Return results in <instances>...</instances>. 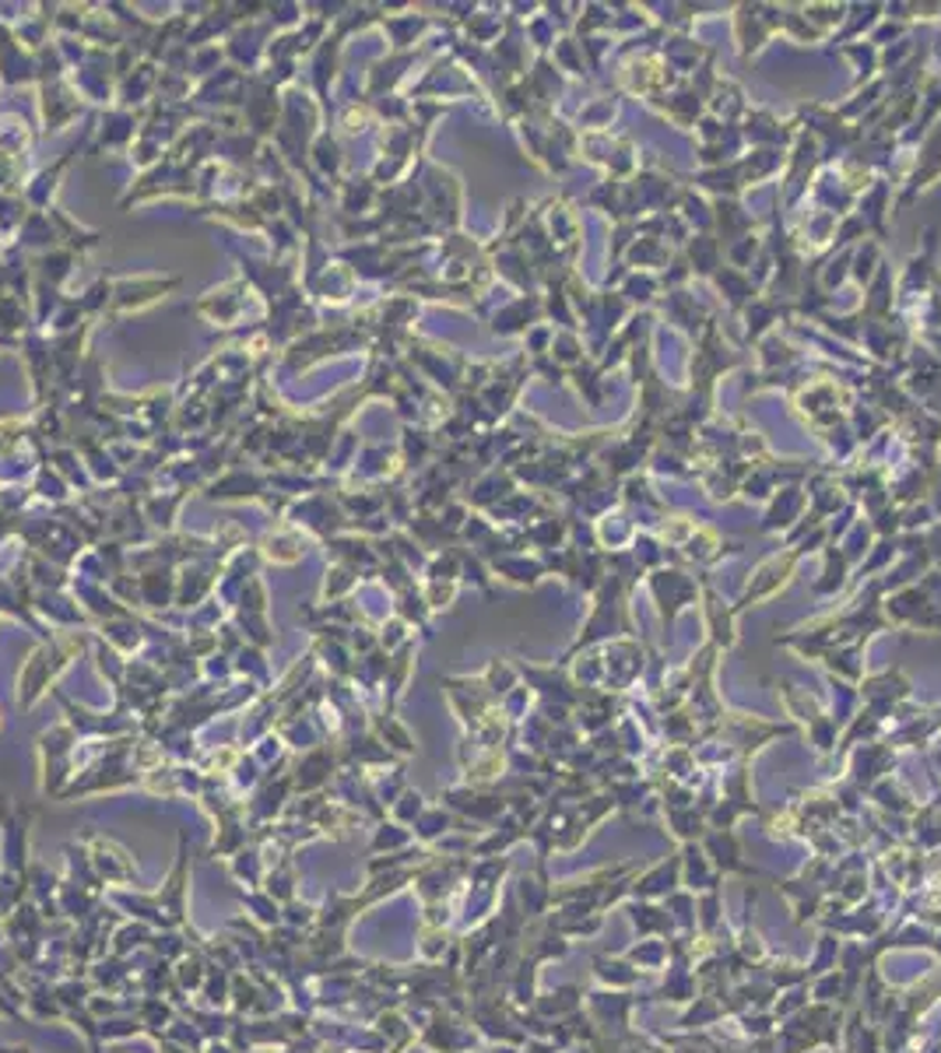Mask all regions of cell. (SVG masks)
<instances>
[{
  "label": "cell",
  "instance_id": "obj_22",
  "mask_svg": "<svg viewBox=\"0 0 941 1053\" xmlns=\"http://www.w3.org/2000/svg\"><path fill=\"white\" fill-rule=\"evenodd\" d=\"M380 11H383V8H380ZM428 25H433V18L418 14V11L383 14V18H380V29L386 32V39H391L394 53H412V50H418L422 35L428 32Z\"/></svg>",
  "mask_w": 941,
  "mask_h": 1053
},
{
  "label": "cell",
  "instance_id": "obj_38",
  "mask_svg": "<svg viewBox=\"0 0 941 1053\" xmlns=\"http://www.w3.org/2000/svg\"><path fill=\"white\" fill-rule=\"evenodd\" d=\"M407 629H412V626H407L404 618H397V615L383 618L380 632H376V636H380V650H383V653H397V647H404L407 639H412V636H407Z\"/></svg>",
  "mask_w": 941,
  "mask_h": 1053
},
{
  "label": "cell",
  "instance_id": "obj_10",
  "mask_svg": "<svg viewBox=\"0 0 941 1053\" xmlns=\"http://www.w3.org/2000/svg\"><path fill=\"white\" fill-rule=\"evenodd\" d=\"M141 120H145V110H120V106L102 110L99 123L92 127L95 148L99 152H131L137 134H141Z\"/></svg>",
  "mask_w": 941,
  "mask_h": 1053
},
{
  "label": "cell",
  "instance_id": "obj_2",
  "mask_svg": "<svg viewBox=\"0 0 941 1053\" xmlns=\"http://www.w3.org/2000/svg\"><path fill=\"white\" fill-rule=\"evenodd\" d=\"M285 520H289L292 527H299L302 534H310L313 541H323V545L331 538H338V534L352 530V520H348V513L341 509L334 492L299 495V499H292L289 509H285Z\"/></svg>",
  "mask_w": 941,
  "mask_h": 1053
},
{
  "label": "cell",
  "instance_id": "obj_26",
  "mask_svg": "<svg viewBox=\"0 0 941 1053\" xmlns=\"http://www.w3.org/2000/svg\"><path fill=\"white\" fill-rule=\"evenodd\" d=\"M77 260H81V257L71 254V250H64V246H56V250H46V254H39V257H29V264H32V281H43V285L60 288V292H64V285H68V278H71V271H74Z\"/></svg>",
  "mask_w": 941,
  "mask_h": 1053
},
{
  "label": "cell",
  "instance_id": "obj_25",
  "mask_svg": "<svg viewBox=\"0 0 941 1053\" xmlns=\"http://www.w3.org/2000/svg\"><path fill=\"white\" fill-rule=\"evenodd\" d=\"M46 215H50L53 229H56V239H60V246H64V250H71V254H77V257H85V254H92L95 246L102 242V233L85 229V225L74 221L64 208H60V204H53Z\"/></svg>",
  "mask_w": 941,
  "mask_h": 1053
},
{
  "label": "cell",
  "instance_id": "obj_21",
  "mask_svg": "<svg viewBox=\"0 0 941 1053\" xmlns=\"http://www.w3.org/2000/svg\"><path fill=\"white\" fill-rule=\"evenodd\" d=\"M176 580H179L176 566H155V569H148V572H137L141 608H148V611H155V615L176 608Z\"/></svg>",
  "mask_w": 941,
  "mask_h": 1053
},
{
  "label": "cell",
  "instance_id": "obj_34",
  "mask_svg": "<svg viewBox=\"0 0 941 1053\" xmlns=\"http://www.w3.org/2000/svg\"><path fill=\"white\" fill-rule=\"evenodd\" d=\"M232 622L239 626L242 639L257 650H268L275 643V629L268 615H247V611H232Z\"/></svg>",
  "mask_w": 941,
  "mask_h": 1053
},
{
  "label": "cell",
  "instance_id": "obj_1",
  "mask_svg": "<svg viewBox=\"0 0 941 1053\" xmlns=\"http://www.w3.org/2000/svg\"><path fill=\"white\" fill-rule=\"evenodd\" d=\"M194 176H197V169H190V165H183L173 155H166L158 165H152L148 173H141L131 183V190L120 197V208L131 211V208H137V204H152L158 197H179V200H194L197 204Z\"/></svg>",
  "mask_w": 941,
  "mask_h": 1053
},
{
  "label": "cell",
  "instance_id": "obj_7",
  "mask_svg": "<svg viewBox=\"0 0 941 1053\" xmlns=\"http://www.w3.org/2000/svg\"><path fill=\"white\" fill-rule=\"evenodd\" d=\"M208 503H260L263 495L271 492V478L268 471L260 467H247L242 461H236L232 467H225L215 482H208L200 488Z\"/></svg>",
  "mask_w": 941,
  "mask_h": 1053
},
{
  "label": "cell",
  "instance_id": "obj_35",
  "mask_svg": "<svg viewBox=\"0 0 941 1053\" xmlns=\"http://www.w3.org/2000/svg\"><path fill=\"white\" fill-rule=\"evenodd\" d=\"M394 615H397V618H404L407 626H422V629L428 632V605L422 601L418 584H415L412 590L394 593Z\"/></svg>",
  "mask_w": 941,
  "mask_h": 1053
},
{
  "label": "cell",
  "instance_id": "obj_31",
  "mask_svg": "<svg viewBox=\"0 0 941 1053\" xmlns=\"http://www.w3.org/2000/svg\"><path fill=\"white\" fill-rule=\"evenodd\" d=\"M334 120H338V131H341V134H348V137H359V134H365V131L380 127L373 102L365 99V95H359V99H344L341 106H338V116H334Z\"/></svg>",
  "mask_w": 941,
  "mask_h": 1053
},
{
  "label": "cell",
  "instance_id": "obj_13",
  "mask_svg": "<svg viewBox=\"0 0 941 1053\" xmlns=\"http://www.w3.org/2000/svg\"><path fill=\"white\" fill-rule=\"evenodd\" d=\"M313 538L310 534H302L299 527H292L289 520H278L268 527V534L257 541L263 562H275V566H296L306 559V551H310Z\"/></svg>",
  "mask_w": 941,
  "mask_h": 1053
},
{
  "label": "cell",
  "instance_id": "obj_15",
  "mask_svg": "<svg viewBox=\"0 0 941 1053\" xmlns=\"http://www.w3.org/2000/svg\"><path fill=\"white\" fill-rule=\"evenodd\" d=\"M541 317H545V302L538 296H517L514 302L496 309L488 327H493L496 338H514V334H527L530 327L541 323Z\"/></svg>",
  "mask_w": 941,
  "mask_h": 1053
},
{
  "label": "cell",
  "instance_id": "obj_12",
  "mask_svg": "<svg viewBox=\"0 0 941 1053\" xmlns=\"http://www.w3.org/2000/svg\"><path fill=\"white\" fill-rule=\"evenodd\" d=\"M81 148H85V141L71 144V148L60 155L56 162H50L46 169H39L35 176H29V179L22 183V197L29 200L32 211H50V208H53V197H56V190H60V179L68 176V169L74 165V158L81 155Z\"/></svg>",
  "mask_w": 941,
  "mask_h": 1053
},
{
  "label": "cell",
  "instance_id": "obj_16",
  "mask_svg": "<svg viewBox=\"0 0 941 1053\" xmlns=\"http://www.w3.org/2000/svg\"><path fill=\"white\" fill-rule=\"evenodd\" d=\"M158 74H162L158 64H152V60H137V68L116 85V106L120 110H148L155 102Z\"/></svg>",
  "mask_w": 941,
  "mask_h": 1053
},
{
  "label": "cell",
  "instance_id": "obj_20",
  "mask_svg": "<svg viewBox=\"0 0 941 1053\" xmlns=\"http://www.w3.org/2000/svg\"><path fill=\"white\" fill-rule=\"evenodd\" d=\"M650 587H653V597H658V605L664 611V622H671V618L679 615V608L695 597V580L679 569H658L650 576Z\"/></svg>",
  "mask_w": 941,
  "mask_h": 1053
},
{
  "label": "cell",
  "instance_id": "obj_36",
  "mask_svg": "<svg viewBox=\"0 0 941 1053\" xmlns=\"http://www.w3.org/2000/svg\"><path fill=\"white\" fill-rule=\"evenodd\" d=\"M418 593H422V601L428 605V611H443V608H449L457 601V593H461V580H418Z\"/></svg>",
  "mask_w": 941,
  "mask_h": 1053
},
{
  "label": "cell",
  "instance_id": "obj_33",
  "mask_svg": "<svg viewBox=\"0 0 941 1053\" xmlns=\"http://www.w3.org/2000/svg\"><path fill=\"white\" fill-rule=\"evenodd\" d=\"M32 492H35V499H43V503H50V509H56V506H68V503H74L77 499V492L60 478V471L56 467H50V464H39V471L32 474Z\"/></svg>",
  "mask_w": 941,
  "mask_h": 1053
},
{
  "label": "cell",
  "instance_id": "obj_24",
  "mask_svg": "<svg viewBox=\"0 0 941 1053\" xmlns=\"http://www.w3.org/2000/svg\"><path fill=\"white\" fill-rule=\"evenodd\" d=\"M99 636H102V643L113 647L116 653H137L148 643V629L137 622V615L106 618V622H99Z\"/></svg>",
  "mask_w": 941,
  "mask_h": 1053
},
{
  "label": "cell",
  "instance_id": "obj_3",
  "mask_svg": "<svg viewBox=\"0 0 941 1053\" xmlns=\"http://www.w3.org/2000/svg\"><path fill=\"white\" fill-rule=\"evenodd\" d=\"M418 183H422V197H425V215L436 225L440 233H454L461 225V208H464V190L461 179L446 169V165L425 162L418 169Z\"/></svg>",
  "mask_w": 941,
  "mask_h": 1053
},
{
  "label": "cell",
  "instance_id": "obj_5",
  "mask_svg": "<svg viewBox=\"0 0 941 1053\" xmlns=\"http://www.w3.org/2000/svg\"><path fill=\"white\" fill-rule=\"evenodd\" d=\"M254 306H260V299L254 296V288L247 285V278L236 275L229 281L208 288V292L194 302V317H200L204 323H211V327L229 330V327H236L242 317H247Z\"/></svg>",
  "mask_w": 941,
  "mask_h": 1053
},
{
  "label": "cell",
  "instance_id": "obj_37",
  "mask_svg": "<svg viewBox=\"0 0 941 1053\" xmlns=\"http://www.w3.org/2000/svg\"><path fill=\"white\" fill-rule=\"evenodd\" d=\"M268 605H271V590L268 584L254 576V580L242 584L239 590V601H236V611H247V615H268Z\"/></svg>",
  "mask_w": 941,
  "mask_h": 1053
},
{
  "label": "cell",
  "instance_id": "obj_14",
  "mask_svg": "<svg viewBox=\"0 0 941 1053\" xmlns=\"http://www.w3.org/2000/svg\"><path fill=\"white\" fill-rule=\"evenodd\" d=\"M179 580H176V611H194L200 608L208 597L215 593L218 587V576H221V562H187L179 566Z\"/></svg>",
  "mask_w": 941,
  "mask_h": 1053
},
{
  "label": "cell",
  "instance_id": "obj_19",
  "mask_svg": "<svg viewBox=\"0 0 941 1053\" xmlns=\"http://www.w3.org/2000/svg\"><path fill=\"white\" fill-rule=\"evenodd\" d=\"M334 194H338V211H341V218H365V215H376L380 187L370 179V173H362V176H344V179H341V187H338Z\"/></svg>",
  "mask_w": 941,
  "mask_h": 1053
},
{
  "label": "cell",
  "instance_id": "obj_29",
  "mask_svg": "<svg viewBox=\"0 0 941 1053\" xmlns=\"http://www.w3.org/2000/svg\"><path fill=\"white\" fill-rule=\"evenodd\" d=\"M14 246H18L22 254H29V257H39V254H46V250H56L60 239H56V229H53L50 215H46V211H32L29 221L22 225V233H18Z\"/></svg>",
  "mask_w": 941,
  "mask_h": 1053
},
{
  "label": "cell",
  "instance_id": "obj_8",
  "mask_svg": "<svg viewBox=\"0 0 941 1053\" xmlns=\"http://www.w3.org/2000/svg\"><path fill=\"white\" fill-rule=\"evenodd\" d=\"M85 113H89L85 99L74 92V85L68 78L43 81V85H39V116H43V134L46 137L71 127V123L81 120Z\"/></svg>",
  "mask_w": 941,
  "mask_h": 1053
},
{
  "label": "cell",
  "instance_id": "obj_6",
  "mask_svg": "<svg viewBox=\"0 0 941 1053\" xmlns=\"http://www.w3.org/2000/svg\"><path fill=\"white\" fill-rule=\"evenodd\" d=\"M183 285L179 275H116L113 278V299H110V313L113 320L131 317L148 309L162 299H169L176 288Z\"/></svg>",
  "mask_w": 941,
  "mask_h": 1053
},
{
  "label": "cell",
  "instance_id": "obj_30",
  "mask_svg": "<svg viewBox=\"0 0 941 1053\" xmlns=\"http://www.w3.org/2000/svg\"><path fill=\"white\" fill-rule=\"evenodd\" d=\"M362 572L344 566V562H327V572H323V587H320V605H334V601H348V597H355V590L362 587Z\"/></svg>",
  "mask_w": 941,
  "mask_h": 1053
},
{
  "label": "cell",
  "instance_id": "obj_18",
  "mask_svg": "<svg viewBox=\"0 0 941 1053\" xmlns=\"http://www.w3.org/2000/svg\"><path fill=\"white\" fill-rule=\"evenodd\" d=\"M310 169H313V176L323 183V187H327V183H331V190L341 187V179H344V152H341V137H338L334 127H323L317 134L313 148H310Z\"/></svg>",
  "mask_w": 941,
  "mask_h": 1053
},
{
  "label": "cell",
  "instance_id": "obj_23",
  "mask_svg": "<svg viewBox=\"0 0 941 1053\" xmlns=\"http://www.w3.org/2000/svg\"><path fill=\"white\" fill-rule=\"evenodd\" d=\"M190 499V492L187 488H176V492H152V495H145L141 499V513H145V520H148V527L158 534H173L176 530V520H179V509H183V503Z\"/></svg>",
  "mask_w": 941,
  "mask_h": 1053
},
{
  "label": "cell",
  "instance_id": "obj_32",
  "mask_svg": "<svg viewBox=\"0 0 941 1053\" xmlns=\"http://www.w3.org/2000/svg\"><path fill=\"white\" fill-rule=\"evenodd\" d=\"M29 215H32V208L22 197V187L0 194V242L11 246L18 239V233H22V225L29 221Z\"/></svg>",
  "mask_w": 941,
  "mask_h": 1053
},
{
  "label": "cell",
  "instance_id": "obj_39",
  "mask_svg": "<svg viewBox=\"0 0 941 1053\" xmlns=\"http://www.w3.org/2000/svg\"><path fill=\"white\" fill-rule=\"evenodd\" d=\"M616 116V102L611 99H604V102H598V106H590L587 113H580V127H604V123Z\"/></svg>",
  "mask_w": 941,
  "mask_h": 1053
},
{
  "label": "cell",
  "instance_id": "obj_17",
  "mask_svg": "<svg viewBox=\"0 0 941 1053\" xmlns=\"http://www.w3.org/2000/svg\"><path fill=\"white\" fill-rule=\"evenodd\" d=\"M32 611L43 615L56 629H74V626L92 622V618L81 611V605L74 601L71 590H32Z\"/></svg>",
  "mask_w": 941,
  "mask_h": 1053
},
{
  "label": "cell",
  "instance_id": "obj_4",
  "mask_svg": "<svg viewBox=\"0 0 941 1053\" xmlns=\"http://www.w3.org/2000/svg\"><path fill=\"white\" fill-rule=\"evenodd\" d=\"M81 647H85V636H77V632L53 636V639H46V643L35 647V653L29 657V664H25V674H18V685H22V695H18V699H22V706H32L46 681L60 668H68L71 657L81 653Z\"/></svg>",
  "mask_w": 941,
  "mask_h": 1053
},
{
  "label": "cell",
  "instance_id": "obj_27",
  "mask_svg": "<svg viewBox=\"0 0 941 1053\" xmlns=\"http://www.w3.org/2000/svg\"><path fill=\"white\" fill-rule=\"evenodd\" d=\"M35 144L32 123L22 113H0V155L22 162Z\"/></svg>",
  "mask_w": 941,
  "mask_h": 1053
},
{
  "label": "cell",
  "instance_id": "obj_28",
  "mask_svg": "<svg viewBox=\"0 0 941 1053\" xmlns=\"http://www.w3.org/2000/svg\"><path fill=\"white\" fill-rule=\"evenodd\" d=\"M488 572H496L499 580L514 584V587H535L548 569L538 559H527V555L506 551V555H499V559L488 562Z\"/></svg>",
  "mask_w": 941,
  "mask_h": 1053
},
{
  "label": "cell",
  "instance_id": "obj_9",
  "mask_svg": "<svg viewBox=\"0 0 941 1053\" xmlns=\"http://www.w3.org/2000/svg\"><path fill=\"white\" fill-rule=\"evenodd\" d=\"M302 288H306V296H310L317 306L344 309V306H352V302H355L359 278H355V271H352V267H348V264L331 260V264H327L313 281H306Z\"/></svg>",
  "mask_w": 941,
  "mask_h": 1053
},
{
  "label": "cell",
  "instance_id": "obj_11",
  "mask_svg": "<svg viewBox=\"0 0 941 1053\" xmlns=\"http://www.w3.org/2000/svg\"><path fill=\"white\" fill-rule=\"evenodd\" d=\"M0 85H39V60L29 47L18 43L8 22H0Z\"/></svg>",
  "mask_w": 941,
  "mask_h": 1053
}]
</instances>
